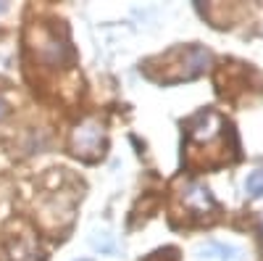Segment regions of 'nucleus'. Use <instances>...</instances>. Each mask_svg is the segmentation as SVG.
I'll return each instance as SVG.
<instances>
[{
  "label": "nucleus",
  "instance_id": "obj_1",
  "mask_svg": "<svg viewBox=\"0 0 263 261\" xmlns=\"http://www.w3.org/2000/svg\"><path fill=\"white\" fill-rule=\"evenodd\" d=\"M100 145H103V124L98 119H84L71 135V150L77 156L92 161L100 153Z\"/></svg>",
  "mask_w": 263,
  "mask_h": 261
},
{
  "label": "nucleus",
  "instance_id": "obj_2",
  "mask_svg": "<svg viewBox=\"0 0 263 261\" xmlns=\"http://www.w3.org/2000/svg\"><path fill=\"white\" fill-rule=\"evenodd\" d=\"M218 127H221V119L213 111H200L197 116H192L187 121V135L192 140H211V137H216Z\"/></svg>",
  "mask_w": 263,
  "mask_h": 261
},
{
  "label": "nucleus",
  "instance_id": "obj_3",
  "mask_svg": "<svg viewBox=\"0 0 263 261\" xmlns=\"http://www.w3.org/2000/svg\"><path fill=\"white\" fill-rule=\"evenodd\" d=\"M200 253L208 256V258L213 253H218V258H221V261H242V251H239L237 246H227V243H208V246L200 248Z\"/></svg>",
  "mask_w": 263,
  "mask_h": 261
},
{
  "label": "nucleus",
  "instance_id": "obj_4",
  "mask_svg": "<svg viewBox=\"0 0 263 261\" xmlns=\"http://www.w3.org/2000/svg\"><path fill=\"white\" fill-rule=\"evenodd\" d=\"M184 198H187V203H190V206H195L197 211H205V208H211V206H213L211 193H208V187H203V185H190Z\"/></svg>",
  "mask_w": 263,
  "mask_h": 261
},
{
  "label": "nucleus",
  "instance_id": "obj_5",
  "mask_svg": "<svg viewBox=\"0 0 263 261\" xmlns=\"http://www.w3.org/2000/svg\"><path fill=\"white\" fill-rule=\"evenodd\" d=\"M245 193L250 195V198H260V195H263V169H255V171L248 174Z\"/></svg>",
  "mask_w": 263,
  "mask_h": 261
},
{
  "label": "nucleus",
  "instance_id": "obj_6",
  "mask_svg": "<svg viewBox=\"0 0 263 261\" xmlns=\"http://www.w3.org/2000/svg\"><path fill=\"white\" fill-rule=\"evenodd\" d=\"M161 256H163V253H161V251H156V253H150L145 261H161Z\"/></svg>",
  "mask_w": 263,
  "mask_h": 261
},
{
  "label": "nucleus",
  "instance_id": "obj_7",
  "mask_svg": "<svg viewBox=\"0 0 263 261\" xmlns=\"http://www.w3.org/2000/svg\"><path fill=\"white\" fill-rule=\"evenodd\" d=\"M0 116H3V106H0Z\"/></svg>",
  "mask_w": 263,
  "mask_h": 261
},
{
  "label": "nucleus",
  "instance_id": "obj_8",
  "mask_svg": "<svg viewBox=\"0 0 263 261\" xmlns=\"http://www.w3.org/2000/svg\"><path fill=\"white\" fill-rule=\"evenodd\" d=\"M82 261H87V258H82Z\"/></svg>",
  "mask_w": 263,
  "mask_h": 261
}]
</instances>
